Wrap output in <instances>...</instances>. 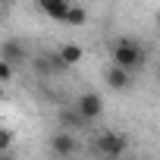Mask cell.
Segmentation results:
<instances>
[{"label": "cell", "mask_w": 160, "mask_h": 160, "mask_svg": "<svg viewBox=\"0 0 160 160\" xmlns=\"http://www.w3.org/2000/svg\"><path fill=\"white\" fill-rule=\"evenodd\" d=\"M13 144V132H7V129H0V151H7Z\"/></svg>", "instance_id": "obj_13"}, {"label": "cell", "mask_w": 160, "mask_h": 160, "mask_svg": "<svg viewBox=\"0 0 160 160\" xmlns=\"http://www.w3.org/2000/svg\"><path fill=\"white\" fill-rule=\"evenodd\" d=\"M104 78H107V85H110L113 91H126V88L132 85V72H129V69H122V66H116V63L104 72Z\"/></svg>", "instance_id": "obj_5"}, {"label": "cell", "mask_w": 160, "mask_h": 160, "mask_svg": "<svg viewBox=\"0 0 160 160\" xmlns=\"http://www.w3.org/2000/svg\"><path fill=\"white\" fill-rule=\"evenodd\" d=\"M98 154H104V157H119V154H126L129 151V138L126 135H119V132H104V135H98L94 138V144H91Z\"/></svg>", "instance_id": "obj_2"}, {"label": "cell", "mask_w": 160, "mask_h": 160, "mask_svg": "<svg viewBox=\"0 0 160 160\" xmlns=\"http://www.w3.org/2000/svg\"><path fill=\"white\" fill-rule=\"evenodd\" d=\"M10 78H13V63L0 60V82H10Z\"/></svg>", "instance_id": "obj_12"}, {"label": "cell", "mask_w": 160, "mask_h": 160, "mask_svg": "<svg viewBox=\"0 0 160 160\" xmlns=\"http://www.w3.org/2000/svg\"><path fill=\"white\" fill-rule=\"evenodd\" d=\"M60 119H63V126H69V129H82V126H88V119L78 113L75 107H72V110H63V113H60Z\"/></svg>", "instance_id": "obj_10"}, {"label": "cell", "mask_w": 160, "mask_h": 160, "mask_svg": "<svg viewBox=\"0 0 160 160\" xmlns=\"http://www.w3.org/2000/svg\"><path fill=\"white\" fill-rule=\"evenodd\" d=\"M38 72H44V75H53V72H60V69H66L63 63H60V57L53 53V57H38Z\"/></svg>", "instance_id": "obj_9"}, {"label": "cell", "mask_w": 160, "mask_h": 160, "mask_svg": "<svg viewBox=\"0 0 160 160\" xmlns=\"http://www.w3.org/2000/svg\"><path fill=\"white\" fill-rule=\"evenodd\" d=\"M157 78H160V69H157Z\"/></svg>", "instance_id": "obj_16"}, {"label": "cell", "mask_w": 160, "mask_h": 160, "mask_svg": "<svg viewBox=\"0 0 160 160\" xmlns=\"http://www.w3.org/2000/svg\"><path fill=\"white\" fill-rule=\"evenodd\" d=\"M38 7L44 16L57 19V22H66V13H69V0H38Z\"/></svg>", "instance_id": "obj_7"}, {"label": "cell", "mask_w": 160, "mask_h": 160, "mask_svg": "<svg viewBox=\"0 0 160 160\" xmlns=\"http://www.w3.org/2000/svg\"><path fill=\"white\" fill-rule=\"evenodd\" d=\"M85 22H88V13H85L82 7L69 3V13H66V25H85Z\"/></svg>", "instance_id": "obj_11"}, {"label": "cell", "mask_w": 160, "mask_h": 160, "mask_svg": "<svg viewBox=\"0 0 160 160\" xmlns=\"http://www.w3.org/2000/svg\"><path fill=\"white\" fill-rule=\"evenodd\" d=\"M0 129H3V126H0Z\"/></svg>", "instance_id": "obj_17"}, {"label": "cell", "mask_w": 160, "mask_h": 160, "mask_svg": "<svg viewBox=\"0 0 160 160\" xmlns=\"http://www.w3.org/2000/svg\"><path fill=\"white\" fill-rule=\"evenodd\" d=\"M113 63L122 66V69H129V72H135V69L144 63V53H141V47H138L132 38H122V41L113 44Z\"/></svg>", "instance_id": "obj_1"}, {"label": "cell", "mask_w": 160, "mask_h": 160, "mask_svg": "<svg viewBox=\"0 0 160 160\" xmlns=\"http://www.w3.org/2000/svg\"><path fill=\"white\" fill-rule=\"evenodd\" d=\"M157 28H160V13H157Z\"/></svg>", "instance_id": "obj_14"}, {"label": "cell", "mask_w": 160, "mask_h": 160, "mask_svg": "<svg viewBox=\"0 0 160 160\" xmlns=\"http://www.w3.org/2000/svg\"><path fill=\"white\" fill-rule=\"evenodd\" d=\"M75 110H78V113H82V116L91 122V119H98V116L104 113V98H101L98 91H85L82 98L75 101Z\"/></svg>", "instance_id": "obj_3"}, {"label": "cell", "mask_w": 160, "mask_h": 160, "mask_svg": "<svg viewBox=\"0 0 160 160\" xmlns=\"http://www.w3.org/2000/svg\"><path fill=\"white\" fill-rule=\"evenodd\" d=\"M0 60H7V63H25L28 60V50H25V44H19L16 38H10V41H3L0 44Z\"/></svg>", "instance_id": "obj_4"}, {"label": "cell", "mask_w": 160, "mask_h": 160, "mask_svg": "<svg viewBox=\"0 0 160 160\" xmlns=\"http://www.w3.org/2000/svg\"><path fill=\"white\" fill-rule=\"evenodd\" d=\"M57 57H60L63 66H75L78 60H82V47H78V44H63V47L57 50Z\"/></svg>", "instance_id": "obj_8"}, {"label": "cell", "mask_w": 160, "mask_h": 160, "mask_svg": "<svg viewBox=\"0 0 160 160\" xmlns=\"http://www.w3.org/2000/svg\"><path fill=\"white\" fill-rule=\"evenodd\" d=\"M50 151H53V154H60V157H69V154H75V151H78V141H75V135L60 132V135H53V138H50Z\"/></svg>", "instance_id": "obj_6"}, {"label": "cell", "mask_w": 160, "mask_h": 160, "mask_svg": "<svg viewBox=\"0 0 160 160\" xmlns=\"http://www.w3.org/2000/svg\"><path fill=\"white\" fill-rule=\"evenodd\" d=\"M0 3H13V0H0Z\"/></svg>", "instance_id": "obj_15"}]
</instances>
